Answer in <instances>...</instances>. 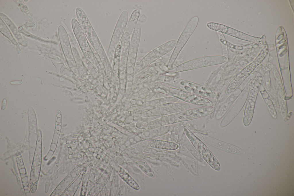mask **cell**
Wrapping results in <instances>:
<instances>
[{"mask_svg":"<svg viewBox=\"0 0 294 196\" xmlns=\"http://www.w3.org/2000/svg\"><path fill=\"white\" fill-rule=\"evenodd\" d=\"M227 58L220 55H211L198 58L185 62L172 69V72H179L222 64Z\"/></svg>","mask_w":294,"mask_h":196,"instance_id":"6da1fadb","label":"cell"},{"mask_svg":"<svg viewBox=\"0 0 294 196\" xmlns=\"http://www.w3.org/2000/svg\"><path fill=\"white\" fill-rule=\"evenodd\" d=\"M183 128L186 136L199 154L214 170H220L219 163L207 147L187 126H184Z\"/></svg>","mask_w":294,"mask_h":196,"instance_id":"7a4b0ae2","label":"cell"},{"mask_svg":"<svg viewBox=\"0 0 294 196\" xmlns=\"http://www.w3.org/2000/svg\"><path fill=\"white\" fill-rule=\"evenodd\" d=\"M173 84L180 89L204 97L214 98L216 93L210 88L190 81L173 78Z\"/></svg>","mask_w":294,"mask_h":196,"instance_id":"3957f363","label":"cell"},{"mask_svg":"<svg viewBox=\"0 0 294 196\" xmlns=\"http://www.w3.org/2000/svg\"><path fill=\"white\" fill-rule=\"evenodd\" d=\"M199 19L195 16L189 21L179 37L169 62L168 66L171 68L181 51L194 32L198 24Z\"/></svg>","mask_w":294,"mask_h":196,"instance_id":"277c9868","label":"cell"},{"mask_svg":"<svg viewBox=\"0 0 294 196\" xmlns=\"http://www.w3.org/2000/svg\"><path fill=\"white\" fill-rule=\"evenodd\" d=\"M76 14L77 20L87 39L96 51H98L99 49L102 50L100 41L84 11L78 7L76 9Z\"/></svg>","mask_w":294,"mask_h":196,"instance_id":"5b68a950","label":"cell"},{"mask_svg":"<svg viewBox=\"0 0 294 196\" xmlns=\"http://www.w3.org/2000/svg\"><path fill=\"white\" fill-rule=\"evenodd\" d=\"M214 111L212 107H201L179 112L173 115L172 121L174 122L189 121L207 116Z\"/></svg>","mask_w":294,"mask_h":196,"instance_id":"8992f818","label":"cell"},{"mask_svg":"<svg viewBox=\"0 0 294 196\" xmlns=\"http://www.w3.org/2000/svg\"><path fill=\"white\" fill-rule=\"evenodd\" d=\"M128 13L126 10L121 14L117 21L111 39L109 54L112 57L115 48L121 41L125 32L128 20Z\"/></svg>","mask_w":294,"mask_h":196,"instance_id":"52a82bcc","label":"cell"},{"mask_svg":"<svg viewBox=\"0 0 294 196\" xmlns=\"http://www.w3.org/2000/svg\"><path fill=\"white\" fill-rule=\"evenodd\" d=\"M177 41L171 40L165 43L153 50L146 55L139 63L138 66L144 68L167 53L175 47Z\"/></svg>","mask_w":294,"mask_h":196,"instance_id":"ba28073f","label":"cell"},{"mask_svg":"<svg viewBox=\"0 0 294 196\" xmlns=\"http://www.w3.org/2000/svg\"><path fill=\"white\" fill-rule=\"evenodd\" d=\"M172 94L185 102L201 107H212V102L208 99L200 96L180 89H172Z\"/></svg>","mask_w":294,"mask_h":196,"instance_id":"9c48e42d","label":"cell"},{"mask_svg":"<svg viewBox=\"0 0 294 196\" xmlns=\"http://www.w3.org/2000/svg\"><path fill=\"white\" fill-rule=\"evenodd\" d=\"M195 134L199 138L205 143L221 150L235 154H240L243 152L241 149L233 145L199 132H195Z\"/></svg>","mask_w":294,"mask_h":196,"instance_id":"30bf717a","label":"cell"},{"mask_svg":"<svg viewBox=\"0 0 294 196\" xmlns=\"http://www.w3.org/2000/svg\"><path fill=\"white\" fill-rule=\"evenodd\" d=\"M141 34V26L140 24H137L134 30L130 41L128 59L129 65L133 66L135 64Z\"/></svg>","mask_w":294,"mask_h":196,"instance_id":"8fae6325","label":"cell"},{"mask_svg":"<svg viewBox=\"0 0 294 196\" xmlns=\"http://www.w3.org/2000/svg\"><path fill=\"white\" fill-rule=\"evenodd\" d=\"M258 92V89H252L249 96L243 117V123L245 126H249L252 121Z\"/></svg>","mask_w":294,"mask_h":196,"instance_id":"7c38bea8","label":"cell"},{"mask_svg":"<svg viewBox=\"0 0 294 196\" xmlns=\"http://www.w3.org/2000/svg\"><path fill=\"white\" fill-rule=\"evenodd\" d=\"M141 8L138 7L132 13L127 22L125 32H128L130 36H131L137 24L140 15Z\"/></svg>","mask_w":294,"mask_h":196,"instance_id":"4fadbf2b","label":"cell"},{"mask_svg":"<svg viewBox=\"0 0 294 196\" xmlns=\"http://www.w3.org/2000/svg\"><path fill=\"white\" fill-rule=\"evenodd\" d=\"M236 98L231 94L227 99L217 112L215 116L216 119H220L223 117Z\"/></svg>","mask_w":294,"mask_h":196,"instance_id":"5bb4252c","label":"cell"},{"mask_svg":"<svg viewBox=\"0 0 294 196\" xmlns=\"http://www.w3.org/2000/svg\"><path fill=\"white\" fill-rule=\"evenodd\" d=\"M149 145L152 147L171 150H175L178 147L175 143L160 140H150Z\"/></svg>","mask_w":294,"mask_h":196,"instance_id":"9a60e30c","label":"cell"},{"mask_svg":"<svg viewBox=\"0 0 294 196\" xmlns=\"http://www.w3.org/2000/svg\"><path fill=\"white\" fill-rule=\"evenodd\" d=\"M124 180L132 188L136 190H138L140 187L138 184L127 173L124 172L121 175Z\"/></svg>","mask_w":294,"mask_h":196,"instance_id":"2e32d148","label":"cell"},{"mask_svg":"<svg viewBox=\"0 0 294 196\" xmlns=\"http://www.w3.org/2000/svg\"><path fill=\"white\" fill-rule=\"evenodd\" d=\"M2 23V24H1L0 23V25L2 26V27L0 26L1 32H2L3 34H4L5 36L9 39L13 43H14L15 45H16L15 43L17 44L16 42L15 41V40L13 39L12 35V34L10 32L8 29L7 28V27L6 26V25L3 21Z\"/></svg>","mask_w":294,"mask_h":196,"instance_id":"e0dca14e","label":"cell"},{"mask_svg":"<svg viewBox=\"0 0 294 196\" xmlns=\"http://www.w3.org/2000/svg\"><path fill=\"white\" fill-rule=\"evenodd\" d=\"M2 16L1 15V16H2V18L7 24L8 25L9 27L10 28L12 31L15 34H16V32L14 29H15L17 31V30L15 26H14V25L12 23L11 20L5 16V15H3V14H2Z\"/></svg>","mask_w":294,"mask_h":196,"instance_id":"ac0fdd59","label":"cell"},{"mask_svg":"<svg viewBox=\"0 0 294 196\" xmlns=\"http://www.w3.org/2000/svg\"><path fill=\"white\" fill-rule=\"evenodd\" d=\"M146 19V17L145 15L141 14L140 15L138 19V21L140 23L144 22Z\"/></svg>","mask_w":294,"mask_h":196,"instance_id":"d6986e66","label":"cell"},{"mask_svg":"<svg viewBox=\"0 0 294 196\" xmlns=\"http://www.w3.org/2000/svg\"><path fill=\"white\" fill-rule=\"evenodd\" d=\"M22 83V81L20 80L12 81L10 82L11 84H12L16 85L20 84Z\"/></svg>","mask_w":294,"mask_h":196,"instance_id":"ffe728a7","label":"cell"},{"mask_svg":"<svg viewBox=\"0 0 294 196\" xmlns=\"http://www.w3.org/2000/svg\"><path fill=\"white\" fill-rule=\"evenodd\" d=\"M7 104V101L5 99H4L2 103L1 109L2 110H4Z\"/></svg>","mask_w":294,"mask_h":196,"instance_id":"44dd1931","label":"cell"}]
</instances>
